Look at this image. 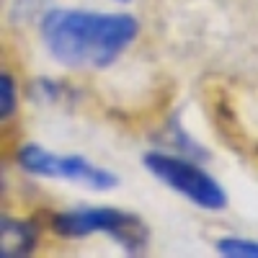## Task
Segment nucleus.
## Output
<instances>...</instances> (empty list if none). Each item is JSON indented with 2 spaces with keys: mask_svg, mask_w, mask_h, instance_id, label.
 <instances>
[{
  "mask_svg": "<svg viewBox=\"0 0 258 258\" xmlns=\"http://www.w3.org/2000/svg\"><path fill=\"white\" fill-rule=\"evenodd\" d=\"M16 109V83H13V75L3 73L0 75V114L3 119H8Z\"/></svg>",
  "mask_w": 258,
  "mask_h": 258,
  "instance_id": "nucleus-7",
  "label": "nucleus"
},
{
  "mask_svg": "<svg viewBox=\"0 0 258 258\" xmlns=\"http://www.w3.org/2000/svg\"><path fill=\"white\" fill-rule=\"evenodd\" d=\"M137 31V18L126 13L57 8L41 18L47 52L68 68H109L135 41Z\"/></svg>",
  "mask_w": 258,
  "mask_h": 258,
  "instance_id": "nucleus-1",
  "label": "nucleus"
},
{
  "mask_svg": "<svg viewBox=\"0 0 258 258\" xmlns=\"http://www.w3.org/2000/svg\"><path fill=\"white\" fill-rule=\"evenodd\" d=\"M121 3H126V0H121Z\"/></svg>",
  "mask_w": 258,
  "mask_h": 258,
  "instance_id": "nucleus-8",
  "label": "nucleus"
},
{
  "mask_svg": "<svg viewBox=\"0 0 258 258\" xmlns=\"http://www.w3.org/2000/svg\"><path fill=\"white\" fill-rule=\"evenodd\" d=\"M145 168L153 173L158 181H163L168 188L178 191L191 204L202 209H225L227 197L222 186L214 181L207 170H202L197 163L183 160L178 155H165V153H147Z\"/></svg>",
  "mask_w": 258,
  "mask_h": 258,
  "instance_id": "nucleus-3",
  "label": "nucleus"
},
{
  "mask_svg": "<svg viewBox=\"0 0 258 258\" xmlns=\"http://www.w3.org/2000/svg\"><path fill=\"white\" fill-rule=\"evenodd\" d=\"M54 230L64 238H85V235H109L129 255L142 253L150 243L147 225L132 212L111 207H83L70 209L54 217Z\"/></svg>",
  "mask_w": 258,
  "mask_h": 258,
  "instance_id": "nucleus-2",
  "label": "nucleus"
},
{
  "mask_svg": "<svg viewBox=\"0 0 258 258\" xmlns=\"http://www.w3.org/2000/svg\"><path fill=\"white\" fill-rule=\"evenodd\" d=\"M214 248L230 258H258V243L243 240V238H222V240H217Z\"/></svg>",
  "mask_w": 258,
  "mask_h": 258,
  "instance_id": "nucleus-6",
  "label": "nucleus"
},
{
  "mask_svg": "<svg viewBox=\"0 0 258 258\" xmlns=\"http://www.w3.org/2000/svg\"><path fill=\"white\" fill-rule=\"evenodd\" d=\"M0 245H3V258H18V255H29L34 250V227L26 222H16L3 217L0 222Z\"/></svg>",
  "mask_w": 258,
  "mask_h": 258,
  "instance_id": "nucleus-5",
  "label": "nucleus"
},
{
  "mask_svg": "<svg viewBox=\"0 0 258 258\" xmlns=\"http://www.w3.org/2000/svg\"><path fill=\"white\" fill-rule=\"evenodd\" d=\"M18 165L26 173L41 176V178H62L70 183H83L96 191H109L119 183V178L109 170H103L93 163H88L80 155H57L49 153L41 145H24L18 150Z\"/></svg>",
  "mask_w": 258,
  "mask_h": 258,
  "instance_id": "nucleus-4",
  "label": "nucleus"
}]
</instances>
